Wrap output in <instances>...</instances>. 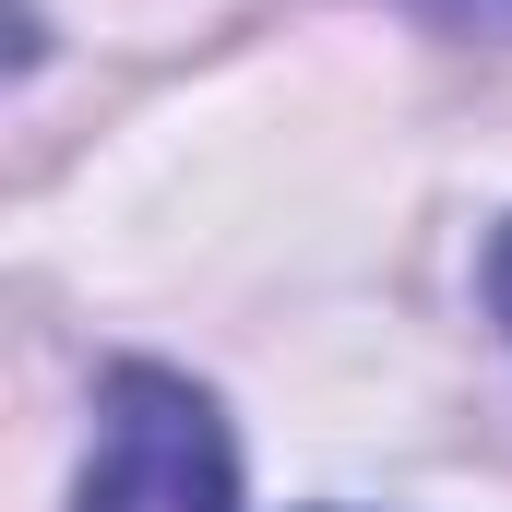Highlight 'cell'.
Returning <instances> with one entry per match:
<instances>
[{"mask_svg": "<svg viewBox=\"0 0 512 512\" xmlns=\"http://www.w3.org/2000/svg\"><path fill=\"white\" fill-rule=\"evenodd\" d=\"M84 512H239V441L215 417V393L179 370H108V441Z\"/></svg>", "mask_w": 512, "mask_h": 512, "instance_id": "1", "label": "cell"}, {"mask_svg": "<svg viewBox=\"0 0 512 512\" xmlns=\"http://www.w3.org/2000/svg\"><path fill=\"white\" fill-rule=\"evenodd\" d=\"M489 310H501V334H512V227L489 239Z\"/></svg>", "mask_w": 512, "mask_h": 512, "instance_id": "2", "label": "cell"}]
</instances>
